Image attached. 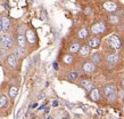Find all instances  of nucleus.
I'll use <instances>...</instances> for the list:
<instances>
[{
    "instance_id": "nucleus-14",
    "label": "nucleus",
    "mask_w": 124,
    "mask_h": 119,
    "mask_svg": "<svg viewBox=\"0 0 124 119\" xmlns=\"http://www.w3.org/2000/svg\"><path fill=\"white\" fill-rule=\"evenodd\" d=\"M17 93H18V88L16 86H11L10 88H9V96H10L11 99H15L16 96H17Z\"/></svg>"
},
{
    "instance_id": "nucleus-1",
    "label": "nucleus",
    "mask_w": 124,
    "mask_h": 119,
    "mask_svg": "<svg viewBox=\"0 0 124 119\" xmlns=\"http://www.w3.org/2000/svg\"><path fill=\"white\" fill-rule=\"evenodd\" d=\"M0 44H1L2 48H5V49H10L11 47H13V38L9 37L8 35H2L1 38H0Z\"/></svg>"
},
{
    "instance_id": "nucleus-20",
    "label": "nucleus",
    "mask_w": 124,
    "mask_h": 119,
    "mask_svg": "<svg viewBox=\"0 0 124 119\" xmlns=\"http://www.w3.org/2000/svg\"><path fill=\"white\" fill-rule=\"evenodd\" d=\"M78 77H79V73L76 72V71L71 72V73H70V76H68V78H70L71 80H75V79H78Z\"/></svg>"
},
{
    "instance_id": "nucleus-28",
    "label": "nucleus",
    "mask_w": 124,
    "mask_h": 119,
    "mask_svg": "<svg viewBox=\"0 0 124 119\" xmlns=\"http://www.w3.org/2000/svg\"><path fill=\"white\" fill-rule=\"evenodd\" d=\"M37 107H38V103H34V104H32V108H33V109H34V108H37Z\"/></svg>"
},
{
    "instance_id": "nucleus-19",
    "label": "nucleus",
    "mask_w": 124,
    "mask_h": 119,
    "mask_svg": "<svg viewBox=\"0 0 124 119\" xmlns=\"http://www.w3.org/2000/svg\"><path fill=\"white\" fill-rule=\"evenodd\" d=\"M88 33H89V32H88L86 29H81V30L79 31V37L80 38H85L86 36H88Z\"/></svg>"
},
{
    "instance_id": "nucleus-27",
    "label": "nucleus",
    "mask_w": 124,
    "mask_h": 119,
    "mask_svg": "<svg viewBox=\"0 0 124 119\" xmlns=\"http://www.w3.org/2000/svg\"><path fill=\"white\" fill-rule=\"evenodd\" d=\"M53 107H58V101H54V102H53Z\"/></svg>"
},
{
    "instance_id": "nucleus-7",
    "label": "nucleus",
    "mask_w": 124,
    "mask_h": 119,
    "mask_svg": "<svg viewBox=\"0 0 124 119\" xmlns=\"http://www.w3.org/2000/svg\"><path fill=\"white\" fill-rule=\"evenodd\" d=\"M1 27H2V30L4 31H7L8 29H9V27H10V21H9L8 17L4 16V17L1 18Z\"/></svg>"
},
{
    "instance_id": "nucleus-9",
    "label": "nucleus",
    "mask_w": 124,
    "mask_h": 119,
    "mask_svg": "<svg viewBox=\"0 0 124 119\" xmlns=\"http://www.w3.org/2000/svg\"><path fill=\"white\" fill-rule=\"evenodd\" d=\"M118 61V56H117L116 54H112V55H108V57H107V62H108L109 65H115Z\"/></svg>"
},
{
    "instance_id": "nucleus-2",
    "label": "nucleus",
    "mask_w": 124,
    "mask_h": 119,
    "mask_svg": "<svg viewBox=\"0 0 124 119\" xmlns=\"http://www.w3.org/2000/svg\"><path fill=\"white\" fill-rule=\"evenodd\" d=\"M116 93H117L116 87L114 85H107V86H105V88H104V94L109 100L112 97H114V96H116Z\"/></svg>"
},
{
    "instance_id": "nucleus-13",
    "label": "nucleus",
    "mask_w": 124,
    "mask_h": 119,
    "mask_svg": "<svg viewBox=\"0 0 124 119\" xmlns=\"http://www.w3.org/2000/svg\"><path fill=\"white\" fill-rule=\"evenodd\" d=\"M80 49H81V47H80V45L78 44V42H74V44H72L71 47H70V52H71L72 54L74 53H78V52H80Z\"/></svg>"
},
{
    "instance_id": "nucleus-6",
    "label": "nucleus",
    "mask_w": 124,
    "mask_h": 119,
    "mask_svg": "<svg viewBox=\"0 0 124 119\" xmlns=\"http://www.w3.org/2000/svg\"><path fill=\"white\" fill-rule=\"evenodd\" d=\"M7 62L11 68H17V57L15 55H9L7 57Z\"/></svg>"
},
{
    "instance_id": "nucleus-12",
    "label": "nucleus",
    "mask_w": 124,
    "mask_h": 119,
    "mask_svg": "<svg viewBox=\"0 0 124 119\" xmlns=\"http://www.w3.org/2000/svg\"><path fill=\"white\" fill-rule=\"evenodd\" d=\"M99 44H100V41H99V39L98 38H91L90 40H89V47H92V48H97L98 46H99Z\"/></svg>"
},
{
    "instance_id": "nucleus-22",
    "label": "nucleus",
    "mask_w": 124,
    "mask_h": 119,
    "mask_svg": "<svg viewBox=\"0 0 124 119\" xmlns=\"http://www.w3.org/2000/svg\"><path fill=\"white\" fill-rule=\"evenodd\" d=\"M7 103V99H6V96H1L0 97V108H4Z\"/></svg>"
},
{
    "instance_id": "nucleus-5",
    "label": "nucleus",
    "mask_w": 124,
    "mask_h": 119,
    "mask_svg": "<svg viewBox=\"0 0 124 119\" xmlns=\"http://www.w3.org/2000/svg\"><path fill=\"white\" fill-rule=\"evenodd\" d=\"M83 70L88 73H92L94 71V65L92 62H86L83 64Z\"/></svg>"
},
{
    "instance_id": "nucleus-30",
    "label": "nucleus",
    "mask_w": 124,
    "mask_h": 119,
    "mask_svg": "<svg viewBox=\"0 0 124 119\" xmlns=\"http://www.w3.org/2000/svg\"><path fill=\"white\" fill-rule=\"evenodd\" d=\"M122 85H123V86H124V79H123V80H122Z\"/></svg>"
},
{
    "instance_id": "nucleus-15",
    "label": "nucleus",
    "mask_w": 124,
    "mask_h": 119,
    "mask_svg": "<svg viewBox=\"0 0 124 119\" xmlns=\"http://www.w3.org/2000/svg\"><path fill=\"white\" fill-rule=\"evenodd\" d=\"M89 53H90V47L89 46L81 47V49H80V54H81L82 56H86V55H89Z\"/></svg>"
},
{
    "instance_id": "nucleus-29",
    "label": "nucleus",
    "mask_w": 124,
    "mask_h": 119,
    "mask_svg": "<svg viewBox=\"0 0 124 119\" xmlns=\"http://www.w3.org/2000/svg\"><path fill=\"white\" fill-rule=\"evenodd\" d=\"M2 30V27H1V21H0V31Z\"/></svg>"
},
{
    "instance_id": "nucleus-8",
    "label": "nucleus",
    "mask_w": 124,
    "mask_h": 119,
    "mask_svg": "<svg viewBox=\"0 0 124 119\" xmlns=\"http://www.w3.org/2000/svg\"><path fill=\"white\" fill-rule=\"evenodd\" d=\"M26 39L31 44H34L37 41V37H35V33H34L32 30H27L26 31Z\"/></svg>"
},
{
    "instance_id": "nucleus-26",
    "label": "nucleus",
    "mask_w": 124,
    "mask_h": 119,
    "mask_svg": "<svg viewBox=\"0 0 124 119\" xmlns=\"http://www.w3.org/2000/svg\"><path fill=\"white\" fill-rule=\"evenodd\" d=\"M53 65H54V69H55V70H58V64H57V62H55Z\"/></svg>"
},
{
    "instance_id": "nucleus-24",
    "label": "nucleus",
    "mask_w": 124,
    "mask_h": 119,
    "mask_svg": "<svg viewBox=\"0 0 124 119\" xmlns=\"http://www.w3.org/2000/svg\"><path fill=\"white\" fill-rule=\"evenodd\" d=\"M15 56H16V57H19V56H22V50L19 49V48H17V49L15 50Z\"/></svg>"
},
{
    "instance_id": "nucleus-4",
    "label": "nucleus",
    "mask_w": 124,
    "mask_h": 119,
    "mask_svg": "<svg viewBox=\"0 0 124 119\" xmlns=\"http://www.w3.org/2000/svg\"><path fill=\"white\" fill-rule=\"evenodd\" d=\"M91 30H92L93 33H102V32L106 30V27H105V24L102 23V22H100V23L94 24L93 27H91Z\"/></svg>"
},
{
    "instance_id": "nucleus-18",
    "label": "nucleus",
    "mask_w": 124,
    "mask_h": 119,
    "mask_svg": "<svg viewBox=\"0 0 124 119\" xmlns=\"http://www.w3.org/2000/svg\"><path fill=\"white\" fill-rule=\"evenodd\" d=\"M91 60H92L93 63H99L100 60H101V56H100L99 54H93V55H92V57H91Z\"/></svg>"
},
{
    "instance_id": "nucleus-10",
    "label": "nucleus",
    "mask_w": 124,
    "mask_h": 119,
    "mask_svg": "<svg viewBox=\"0 0 124 119\" xmlns=\"http://www.w3.org/2000/svg\"><path fill=\"white\" fill-rule=\"evenodd\" d=\"M104 8H105L106 10H108V12H114V10L117 8V6L115 2L108 1V2H105V4H104Z\"/></svg>"
},
{
    "instance_id": "nucleus-25",
    "label": "nucleus",
    "mask_w": 124,
    "mask_h": 119,
    "mask_svg": "<svg viewBox=\"0 0 124 119\" xmlns=\"http://www.w3.org/2000/svg\"><path fill=\"white\" fill-rule=\"evenodd\" d=\"M43 99H45V94H43V93H41V94H39L38 100H43Z\"/></svg>"
},
{
    "instance_id": "nucleus-31",
    "label": "nucleus",
    "mask_w": 124,
    "mask_h": 119,
    "mask_svg": "<svg viewBox=\"0 0 124 119\" xmlns=\"http://www.w3.org/2000/svg\"><path fill=\"white\" fill-rule=\"evenodd\" d=\"M123 111H124V108H123Z\"/></svg>"
},
{
    "instance_id": "nucleus-16",
    "label": "nucleus",
    "mask_w": 124,
    "mask_h": 119,
    "mask_svg": "<svg viewBox=\"0 0 124 119\" xmlns=\"http://www.w3.org/2000/svg\"><path fill=\"white\" fill-rule=\"evenodd\" d=\"M90 96H91V100L98 101L99 100V91H98V89H92Z\"/></svg>"
},
{
    "instance_id": "nucleus-17",
    "label": "nucleus",
    "mask_w": 124,
    "mask_h": 119,
    "mask_svg": "<svg viewBox=\"0 0 124 119\" xmlns=\"http://www.w3.org/2000/svg\"><path fill=\"white\" fill-rule=\"evenodd\" d=\"M17 42H18V45L21 47H25V37L23 35H18V37H17Z\"/></svg>"
},
{
    "instance_id": "nucleus-11",
    "label": "nucleus",
    "mask_w": 124,
    "mask_h": 119,
    "mask_svg": "<svg viewBox=\"0 0 124 119\" xmlns=\"http://www.w3.org/2000/svg\"><path fill=\"white\" fill-rule=\"evenodd\" d=\"M81 85H82L86 91H92V88H93V84H92L90 80H82L81 81Z\"/></svg>"
},
{
    "instance_id": "nucleus-23",
    "label": "nucleus",
    "mask_w": 124,
    "mask_h": 119,
    "mask_svg": "<svg viewBox=\"0 0 124 119\" xmlns=\"http://www.w3.org/2000/svg\"><path fill=\"white\" fill-rule=\"evenodd\" d=\"M72 61H73V57H72L71 55H66V56H64V62L65 63L70 64V63H72Z\"/></svg>"
},
{
    "instance_id": "nucleus-21",
    "label": "nucleus",
    "mask_w": 124,
    "mask_h": 119,
    "mask_svg": "<svg viewBox=\"0 0 124 119\" xmlns=\"http://www.w3.org/2000/svg\"><path fill=\"white\" fill-rule=\"evenodd\" d=\"M118 21H120V18H118L117 16H110V17H109V22L113 24H117Z\"/></svg>"
},
{
    "instance_id": "nucleus-3",
    "label": "nucleus",
    "mask_w": 124,
    "mask_h": 119,
    "mask_svg": "<svg viewBox=\"0 0 124 119\" xmlns=\"http://www.w3.org/2000/svg\"><path fill=\"white\" fill-rule=\"evenodd\" d=\"M109 44H110V46L113 47V48H115V49H118L121 47V40L117 36H110V37H109Z\"/></svg>"
}]
</instances>
